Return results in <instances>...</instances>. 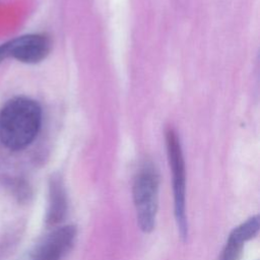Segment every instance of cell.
<instances>
[{
	"instance_id": "obj_1",
	"label": "cell",
	"mask_w": 260,
	"mask_h": 260,
	"mask_svg": "<svg viewBox=\"0 0 260 260\" xmlns=\"http://www.w3.org/2000/svg\"><path fill=\"white\" fill-rule=\"evenodd\" d=\"M42 121L40 106L27 98H15L0 112V140L9 149L26 147L37 136Z\"/></svg>"
},
{
	"instance_id": "obj_2",
	"label": "cell",
	"mask_w": 260,
	"mask_h": 260,
	"mask_svg": "<svg viewBox=\"0 0 260 260\" xmlns=\"http://www.w3.org/2000/svg\"><path fill=\"white\" fill-rule=\"evenodd\" d=\"M133 199L140 230L150 233L155 225L158 204V174L151 164L139 170L134 180Z\"/></svg>"
},
{
	"instance_id": "obj_3",
	"label": "cell",
	"mask_w": 260,
	"mask_h": 260,
	"mask_svg": "<svg viewBox=\"0 0 260 260\" xmlns=\"http://www.w3.org/2000/svg\"><path fill=\"white\" fill-rule=\"evenodd\" d=\"M167 151L170 167L173 174V191H174V206L175 217L181 237L187 238L188 225L186 217V176L185 164L181 144L176 132L169 129L166 135Z\"/></svg>"
},
{
	"instance_id": "obj_4",
	"label": "cell",
	"mask_w": 260,
	"mask_h": 260,
	"mask_svg": "<svg viewBox=\"0 0 260 260\" xmlns=\"http://www.w3.org/2000/svg\"><path fill=\"white\" fill-rule=\"evenodd\" d=\"M76 228L65 225L47 235L34 249L28 260H63L74 245Z\"/></svg>"
},
{
	"instance_id": "obj_5",
	"label": "cell",
	"mask_w": 260,
	"mask_h": 260,
	"mask_svg": "<svg viewBox=\"0 0 260 260\" xmlns=\"http://www.w3.org/2000/svg\"><path fill=\"white\" fill-rule=\"evenodd\" d=\"M7 57L24 63H38L50 52L51 42L45 35H26L5 43Z\"/></svg>"
},
{
	"instance_id": "obj_6",
	"label": "cell",
	"mask_w": 260,
	"mask_h": 260,
	"mask_svg": "<svg viewBox=\"0 0 260 260\" xmlns=\"http://www.w3.org/2000/svg\"><path fill=\"white\" fill-rule=\"evenodd\" d=\"M259 228L258 215L247 219L245 222L235 228L229 236L219 260H241L245 243L258 234Z\"/></svg>"
},
{
	"instance_id": "obj_7",
	"label": "cell",
	"mask_w": 260,
	"mask_h": 260,
	"mask_svg": "<svg viewBox=\"0 0 260 260\" xmlns=\"http://www.w3.org/2000/svg\"><path fill=\"white\" fill-rule=\"evenodd\" d=\"M67 210L66 194L63 185L59 180L52 183L50 191V208L48 211V221L51 224L61 221Z\"/></svg>"
},
{
	"instance_id": "obj_8",
	"label": "cell",
	"mask_w": 260,
	"mask_h": 260,
	"mask_svg": "<svg viewBox=\"0 0 260 260\" xmlns=\"http://www.w3.org/2000/svg\"><path fill=\"white\" fill-rule=\"evenodd\" d=\"M6 58H8V57H7L5 45L2 44V45H0V63H1L4 59H6Z\"/></svg>"
}]
</instances>
